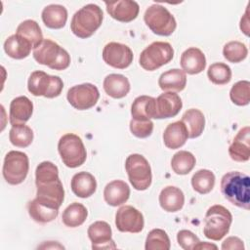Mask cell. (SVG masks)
Here are the masks:
<instances>
[{
  "label": "cell",
  "instance_id": "cell-1",
  "mask_svg": "<svg viewBox=\"0 0 250 250\" xmlns=\"http://www.w3.org/2000/svg\"><path fill=\"white\" fill-rule=\"evenodd\" d=\"M36 198L60 209L64 199V189L59 178V169L51 161H43L35 171Z\"/></svg>",
  "mask_w": 250,
  "mask_h": 250
},
{
  "label": "cell",
  "instance_id": "cell-2",
  "mask_svg": "<svg viewBox=\"0 0 250 250\" xmlns=\"http://www.w3.org/2000/svg\"><path fill=\"white\" fill-rule=\"evenodd\" d=\"M221 191L231 204L249 210L250 208V178L239 172H228L222 177Z\"/></svg>",
  "mask_w": 250,
  "mask_h": 250
},
{
  "label": "cell",
  "instance_id": "cell-3",
  "mask_svg": "<svg viewBox=\"0 0 250 250\" xmlns=\"http://www.w3.org/2000/svg\"><path fill=\"white\" fill-rule=\"evenodd\" d=\"M103 20V10L96 4H87L73 15L70 29L75 36L86 39L97 31L102 25Z\"/></svg>",
  "mask_w": 250,
  "mask_h": 250
},
{
  "label": "cell",
  "instance_id": "cell-4",
  "mask_svg": "<svg viewBox=\"0 0 250 250\" xmlns=\"http://www.w3.org/2000/svg\"><path fill=\"white\" fill-rule=\"evenodd\" d=\"M34 60L54 70H64L70 64V56L66 50L51 39H44L33 50Z\"/></svg>",
  "mask_w": 250,
  "mask_h": 250
},
{
  "label": "cell",
  "instance_id": "cell-5",
  "mask_svg": "<svg viewBox=\"0 0 250 250\" xmlns=\"http://www.w3.org/2000/svg\"><path fill=\"white\" fill-rule=\"evenodd\" d=\"M231 223L232 216L226 207L213 205L205 214L203 233L207 238L219 241L229 232Z\"/></svg>",
  "mask_w": 250,
  "mask_h": 250
},
{
  "label": "cell",
  "instance_id": "cell-6",
  "mask_svg": "<svg viewBox=\"0 0 250 250\" xmlns=\"http://www.w3.org/2000/svg\"><path fill=\"white\" fill-rule=\"evenodd\" d=\"M58 150L62 161L68 168L81 166L87 158V151L81 138L72 133H67L60 139Z\"/></svg>",
  "mask_w": 250,
  "mask_h": 250
},
{
  "label": "cell",
  "instance_id": "cell-7",
  "mask_svg": "<svg viewBox=\"0 0 250 250\" xmlns=\"http://www.w3.org/2000/svg\"><path fill=\"white\" fill-rule=\"evenodd\" d=\"M144 20L147 27L154 34L160 36L171 35L177 27L174 16L165 7L159 4L149 6L145 12Z\"/></svg>",
  "mask_w": 250,
  "mask_h": 250
},
{
  "label": "cell",
  "instance_id": "cell-8",
  "mask_svg": "<svg viewBox=\"0 0 250 250\" xmlns=\"http://www.w3.org/2000/svg\"><path fill=\"white\" fill-rule=\"evenodd\" d=\"M129 181L137 190H146L151 185L152 174L148 161L139 153L130 154L125 161Z\"/></svg>",
  "mask_w": 250,
  "mask_h": 250
},
{
  "label": "cell",
  "instance_id": "cell-9",
  "mask_svg": "<svg viewBox=\"0 0 250 250\" xmlns=\"http://www.w3.org/2000/svg\"><path fill=\"white\" fill-rule=\"evenodd\" d=\"M174 57V49L168 42L155 41L149 44L140 55V65L147 71H153L167 64Z\"/></svg>",
  "mask_w": 250,
  "mask_h": 250
},
{
  "label": "cell",
  "instance_id": "cell-10",
  "mask_svg": "<svg viewBox=\"0 0 250 250\" xmlns=\"http://www.w3.org/2000/svg\"><path fill=\"white\" fill-rule=\"evenodd\" d=\"M63 82L59 76L49 75L44 71H33L27 82V89L35 97H45L53 99L61 95Z\"/></svg>",
  "mask_w": 250,
  "mask_h": 250
},
{
  "label": "cell",
  "instance_id": "cell-11",
  "mask_svg": "<svg viewBox=\"0 0 250 250\" xmlns=\"http://www.w3.org/2000/svg\"><path fill=\"white\" fill-rule=\"evenodd\" d=\"M29 160L26 153L19 150L9 151L3 163L2 174L5 181L13 186L21 184L28 173Z\"/></svg>",
  "mask_w": 250,
  "mask_h": 250
},
{
  "label": "cell",
  "instance_id": "cell-12",
  "mask_svg": "<svg viewBox=\"0 0 250 250\" xmlns=\"http://www.w3.org/2000/svg\"><path fill=\"white\" fill-rule=\"evenodd\" d=\"M100 92L91 83L75 85L68 89L66 99L68 103L78 110H86L93 107L99 101Z\"/></svg>",
  "mask_w": 250,
  "mask_h": 250
},
{
  "label": "cell",
  "instance_id": "cell-13",
  "mask_svg": "<svg viewBox=\"0 0 250 250\" xmlns=\"http://www.w3.org/2000/svg\"><path fill=\"white\" fill-rule=\"evenodd\" d=\"M115 226L121 232H141L145 226L144 216L131 205L121 206L115 214Z\"/></svg>",
  "mask_w": 250,
  "mask_h": 250
},
{
  "label": "cell",
  "instance_id": "cell-14",
  "mask_svg": "<svg viewBox=\"0 0 250 250\" xmlns=\"http://www.w3.org/2000/svg\"><path fill=\"white\" fill-rule=\"evenodd\" d=\"M102 56L106 64L118 69L127 68L134 59L132 50L127 45L117 42L107 43L104 47Z\"/></svg>",
  "mask_w": 250,
  "mask_h": 250
},
{
  "label": "cell",
  "instance_id": "cell-15",
  "mask_svg": "<svg viewBox=\"0 0 250 250\" xmlns=\"http://www.w3.org/2000/svg\"><path fill=\"white\" fill-rule=\"evenodd\" d=\"M183 107L182 99L175 92H165L154 102V119L175 117Z\"/></svg>",
  "mask_w": 250,
  "mask_h": 250
},
{
  "label": "cell",
  "instance_id": "cell-16",
  "mask_svg": "<svg viewBox=\"0 0 250 250\" xmlns=\"http://www.w3.org/2000/svg\"><path fill=\"white\" fill-rule=\"evenodd\" d=\"M93 249H114L116 245L111 238V228L104 221H97L91 224L87 230Z\"/></svg>",
  "mask_w": 250,
  "mask_h": 250
},
{
  "label": "cell",
  "instance_id": "cell-17",
  "mask_svg": "<svg viewBox=\"0 0 250 250\" xmlns=\"http://www.w3.org/2000/svg\"><path fill=\"white\" fill-rule=\"evenodd\" d=\"M104 4L109 16L121 22H130L139 15L140 7L136 1L118 0L114 2H104Z\"/></svg>",
  "mask_w": 250,
  "mask_h": 250
},
{
  "label": "cell",
  "instance_id": "cell-18",
  "mask_svg": "<svg viewBox=\"0 0 250 250\" xmlns=\"http://www.w3.org/2000/svg\"><path fill=\"white\" fill-rule=\"evenodd\" d=\"M250 128L245 126L241 128L234 137L231 145L229 147L230 158L236 162H245L250 157Z\"/></svg>",
  "mask_w": 250,
  "mask_h": 250
},
{
  "label": "cell",
  "instance_id": "cell-19",
  "mask_svg": "<svg viewBox=\"0 0 250 250\" xmlns=\"http://www.w3.org/2000/svg\"><path fill=\"white\" fill-rule=\"evenodd\" d=\"M180 64L185 73L198 74L205 69L206 58L200 49L190 47L182 54Z\"/></svg>",
  "mask_w": 250,
  "mask_h": 250
},
{
  "label": "cell",
  "instance_id": "cell-20",
  "mask_svg": "<svg viewBox=\"0 0 250 250\" xmlns=\"http://www.w3.org/2000/svg\"><path fill=\"white\" fill-rule=\"evenodd\" d=\"M33 112V104L25 96L15 98L10 104L9 120L13 125L24 124L29 120Z\"/></svg>",
  "mask_w": 250,
  "mask_h": 250
},
{
  "label": "cell",
  "instance_id": "cell-21",
  "mask_svg": "<svg viewBox=\"0 0 250 250\" xmlns=\"http://www.w3.org/2000/svg\"><path fill=\"white\" fill-rule=\"evenodd\" d=\"M130 196V188L122 180H114L108 183L104 189V201L113 207L124 204Z\"/></svg>",
  "mask_w": 250,
  "mask_h": 250
},
{
  "label": "cell",
  "instance_id": "cell-22",
  "mask_svg": "<svg viewBox=\"0 0 250 250\" xmlns=\"http://www.w3.org/2000/svg\"><path fill=\"white\" fill-rule=\"evenodd\" d=\"M72 192L81 198H87L93 195L97 189V181L95 177L89 172L76 173L70 183Z\"/></svg>",
  "mask_w": 250,
  "mask_h": 250
},
{
  "label": "cell",
  "instance_id": "cell-23",
  "mask_svg": "<svg viewBox=\"0 0 250 250\" xmlns=\"http://www.w3.org/2000/svg\"><path fill=\"white\" fill-rule=\"evenodd\" d=\"M188 139V133L185 124L180 120L170 123L164 130L163 142L170 149H177L183 146Z\"/></svg>",
  "mask_w": 250,
  "mask_h": 250
},
{
  "label": "cell",
  "instance_id": "cell-24",
  "mask_svg": "<svg viewBox=\"0 0 250 250\" xmlns=\"http://www.w3.org/2000/svg\"><path fill=\"white\" fill-rule=\"evenodd\" d=\"M159 204L166 212L180 211L185 204L184 192L177 187H165L159 194Z\"/></svg>",
  "mask_w": 250,
  "mask_h": 250
},
{
  "label": "cell",
  "instance_id": "cell-25",
  "mask_svg": "<svg viewBox=\"0 0 250 250\" xmlns=\"http://www.w3.org/2000/svg\"><path fill=\"white\" fill-rule=\"evenodd\" d=\"M27 209L31 219L41 224H46L54 221L59 214V208L49 203L43 202L36 197L28 203Z\"/></svg>",
  "mask_w": 250,
  "mask_h": 250
},
{
  "label": "cell",
  "instance_id": "cell-26",
  "mask_svg": "<svg viewBox=\"0 0 250 250\" xmlns=\"http://www.w3.org/2000/svg\"><path fill=\"white\" fill-rule=\"evenodd\" d=\"M103 86L106 95L113 99L124 98L130 91V82L128 78L122 74H108L104 78Z\"/></svg>",
  "mask_w": 250,
  "mask_h": 250
},
{
  "label": "cell",
  "instance_id": "cell-27",
  "mask_svg": "<svg viewBox=\"0 0 250 250\" xmlns=\"http://www.w3.org/2000/svg\"><path fill=\"white\" fill-rule=\"evenodd\" d=\"M187 85L186 73L179 69L173 68L163 72L158 79V86L163 91L181 92Z\"/></svg>",
  "mask_w": 250,
  "mask_h": 250
},
{
  "label": "cell",
  "instance_id": "cell-28",
  "mask_svg": "<svg viewBox=\"0 0 250 250\" xmlns=\"http://www.w3.org/2000/svg\"><path fill=\"white\" fill-rule=\"evenodd\" d=\"M41 16L44 24L52 29L62 28L67 21L66 9L59 4L46 6L42 11Z\"/></svg>",
  "mask_w": 250,
  "mask_h": 250
},
{
  "label": "cell",
  "instance_id": "cell-29",
  "mask_svg": "<svg viewBox=\"0 0 250 250\" xmlns=\"http://www.w3.org/2000/svg\"><path fill=\"white\" fill-rule=\"evenodd\" d=\"M32 46L18 34L9 36L4 42V51L12 59L21 60L29 56Z\"/></svg>",
  "mask_w": 250,
  "mask_h": 250
},
{
  "label": "cell",
  "instance_id": "cell-30",
  "mask_svg": "<svg viewBox=\"0 0 250 250\" xmlns=\"http://www.w3.org/2000/svg\"><path fill=\"white\" fill-rule=\"evenodd\" d=\"M188 133V138L194 139L199 137L205 127V117L204 114L197 108L188 109L182 116L181 120Z\"/></svg>",
  "mask_w": 250,
  "mask_h": 250
},
{
  "label": "cell",
  "instance_id": "cell-31",
  "mask_svg": "<svg viewBox=\"0 0 250 250\" xmlns=\"http://www.w3.org/2000/svg\"><path fill=\"white\" fill-rule=\"evenodd\" d=\"M154 102L155 98L149 96L137 97L131 105L132 119L135 120H149L154 116Z\"/></svg>",
  "mask_w": 250,
  "mask_h": 250
},
{
  "label": "cell",
  "instance_id": "cell-32",
  "mask_svg": "<svg viewBox=\"0 0 250 250\" xmlns=\"http://www.w3.org/2000/svg\"><path fill=\"white\" fill-rule=\"evenodd\" d=\"M16 34L20 35L30 43L33 50L44 40L39 24L33 20H25L17 27Z\"/></svg>",
  "mask_w": 250,
  "mask_h": 250
},
{
  "label": "cell",
  "instance_id": "cell-33",
  "mask_svg": "<svg viewBox=\"0 0 250 250\" xmlns=\"http://www.w3.org/2000/svg\"><path fill=\"white\" fill-rule=\"evenodd\" d=\"M87 216V208L81 203L73 202L62 212V221L68 228H77L86 221Z\"/></svg>",
  "mask_w": 250,
  "mask_h": 250
},
{
  "label": "cell",
  "instance_id": "cell-34",
  "mask_svg": "<svg viewBox=\"0 0 250 250\" xmlns=\"http://www.w3.org/2000/svg\"><path fill=\"white\" fill-rule=\"evenodd\" d=\"M196 159L194 155L187 150H180L176 152L171 159L172 170L177 175H187L195 166Z\"/></svg>",
  "mask_w": 250,
  "mask_h": 250
},
{
  "label": "cell",
  "instance_id": "cell-35",
  "mask_svg": "<svg viewBox=\"0 0 250 250\" xmlns=\"http://www.w3.org/2000/svg\"><path fill=\"white\" fill-rule=\"evenodd\" d=\"M215 175L208 169H200L196 171L191 178L192 188L200 193H209L215 186Z\"/></svg>",
  "mask_w": 250,
  "mask_h": 250
},
{
  "label": "cell",
  "instance_id": "cell-36",
  "mask_svg": "<svg viewBox=\"0 0 250 250\" xmlns=\"http://www.w3.org/2000/svg\"><path fill=\"white\" fill-rule=\"evenodd\" d=\"M9 140L17 147H26L33 141V131L29 126L24 124L13 125L9 132Z\"/></svg>",
  "mask_w": 250,
  "mask_h": 250
},
{
  "label": "cell",
  "instance_id": "cell-37",
  "mask_svg": "<svg viewBox=\"0 0 250 250\" xmlns=\"http://www.w3.org/2000/svg\"><path fill=\"white\" fill-rule=\"evenodd\" d=\"M170 247V239L165 230L153 229L148 232L145 244L146 250H169Z\"/></svg>",
  "mask_w": 250,
  "mask_h": 250
},
{
  "label": "cell",
  "instance_id": "cell-38",
  "mask_svg": "<svg viewBox=\"0 0 250 250\" xmlns=\"http://www.w3.org/2000/svg\"><path fill=\"white\" fill-rule=\"evenodd\" d=\"M207 76L212 83L216 85H225L231 79V69L224 62H214L209 66Z\"/></svg>",
  "mask_w": 250,
  "mask_h": 250
},
{
  "label": "cell",
  "instance_id": "cell-39",
  "mask_svg": "<svg viewBox=\"0 0 250 250\" xmlns=\"http://www.w3.org/2000/svg\"><path fill=\"white\" fill-rule=\"evenodd\" d=\"M224 58L229 62L237 63L246 59L248 49L245 44L239 41H229L223 48Z\"/></svg>",
  "mask_w": 250,
  "mask_h": 250
},
{
  "label": "cell",
  "instance_id": "cell-40",
  "mask_svg": "<svg viewBox=\"0 0 250 250\" xmlns=\"http://www.w3.org/2000/svg\"><path fill=\"white\" fill-rule=\"evenodd\" d=\"M229 98L236 105H247L250 102V82L247 80L236 82L229 91Z\"/></svg>",
  "mask_w": 250,
  "mask_h": 250
},
{
  "label": "cell",
  "instance_id": "cell-41",
  "mask_svg": "<svg viewBox=\"0 0 250 250\" xmlns=\"http://www.w3.org/2000/svg\"><path fill=\"white\" fill-rule=\"evenodd\" d=\"M130 131L134 136L140 139L147 138L151 135L153 131V122L149 120H135L130 121Z\"/></svg>",
  "mask_w": 250,
  "mask_h": 250
},
{
  "label": "cell",
  "instance_id": "cell-42",
  "mask_svg": "<svg viewBox=\"0 0 250 250\" xmlns=\"http://www.w3.org/2000/svg\"><path fill=\"white\" fill-rule=\"evenodd\" d=\"M178 244L185 250H194V247L200 241L199 238L188 229H182L177 233Z\"/></svg>",
  "mask_w": 250,
  "mask_h": 250
},
{
  "label": "cell",
  "instance_id": "cell-43",
  "mask_svg": "<svg viewBox=\"0 0 250 250\" xmlns=\"http://www.w3.org/2000/svg\"><path fill=\"white\" fill-rule=\"evenodd\" d=\"M222 249L224 250H233V249H244V244L243 241L236 237V236H229L228 237L222 244Z\"/></svg>",
  "mask_w": 250,
  "mask_h": 250
},
{
  "label": "cell",
  "instance_id": "cell-44",
  "mask_svg": "<svg viewBox=\"0 0 250 250\" xmlns=\"http://www.w3.org/2000/svg\"><path fill=\"white\" fill-rule=\"evenodd\" d=\"M217 245L215 244H212V243H209V242H201L199 241L198 244L194 247V250L195 249H203V250H208V249H217Z\"/></svg>",
  "mask_w": 250,
  "mask_h": 250
}]
</instances>
